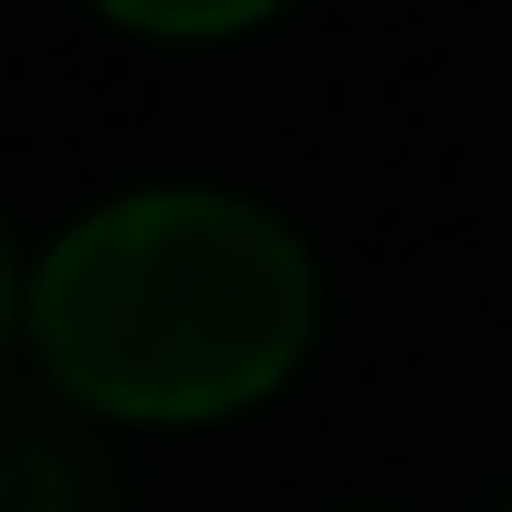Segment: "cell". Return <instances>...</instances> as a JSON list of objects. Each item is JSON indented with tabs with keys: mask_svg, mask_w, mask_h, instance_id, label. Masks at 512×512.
I'll return each instance as SVG.
<instances>
[{
	"mask_svg": "<svg viewBox=\"0 0 512 512\" xmlns=\"http://www.w3.org/2000/svg\"><path fill=\"white\" fill-rule=\"evenodd\" d=\"M103 12H126V23H148V35H228V23L274 12V0H103Z\"/></svg>",
	"mask_w": 512,
	"mask_h": 512,
	"instance_id": "3",
	"label": "cell"
},
{
	"mask_svg": "<svg viewBox=\"0 0 512 512\" xmlns=\"http://www.w3.org/2000/svg\"><path fill=\"white\" fill-rule=\"evenodd\" d=\"M0 319H12V296H0Z\"/></svg>",
	"mask_w": 512,
	"mask_h": 512,
	"instance_id": "4",
	"label": "cell"
},
{
	"mask_svg": "<svg viewBox=\"0 0 512 512\" xmlns=\"http://www.w3.org/2000/svg\"><path fill=\"white\" fill-rule=\"evenodd\" d=\"M23 319L80 410L217 421L308 353L319 285L296 228L239 194H126L46 251Z\"/></svg>",
	"mask_w": 512,
	"mask_h": 512,
	"instance_id": "1",
	"label": "cell"
},
{
	"mask_svg": "<svg viewBox=\"0 0 512 512\" xmlns=\"http://www.w3.org/2000/svg\"><path fill=\"white\" fill-rule=\"evenodd\" d=\"M0 512H126L114 456L35 387H0Z\"/></svg>",
	"mask_w": 512,
	"mask_h": 512,
	"instance_id": "2",
	"label": "cell"
}]
</instances>
